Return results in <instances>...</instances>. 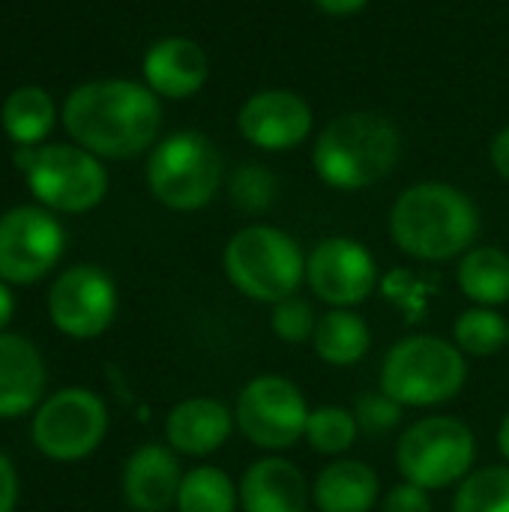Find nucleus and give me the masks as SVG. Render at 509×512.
I'll return each mask as SVG.
<instances>
[{"label": "nucleus", "mask_w": 509, "mask_h": 512, "mask_svg": "<svg viewBox=\"0 0 509 512\" xmlns=\"http://www.w3.org/2000/svg\"><path fill=\"white\" fill-rule=\"evenodd\" d=\"M237 432L234 408L213 396H189L165 417V444L177 456L207 459L219 453Z\"/></svg>", "instance_id": "16"}, {"label": "nucleus", "mask_w": 509, "mask_h": 512, "mask_svg": "<svg viewBox=\"0 0 509 512\" xmlns=\"http://www.w3.org/2000/svg\"><path fill=\"white\" fill-rule=\"evenodd\" d=\"M177 512H240L237 483L216 465H195L183 474Z\"/></svg>", "instance_id": "24"}, {"label": "nucleus", "mask_w": 509, "mask_h": 512, "mask_svg": "<svg viewBox=\"0 0 509 512\" xmlns=\"http://www.w3.org/2000/svg\"><path fill=\"white\" fill-rule=\"evenodd\" d=\"M354 417H357V423H360V432L363 435H369V438H381V435H390L393 429H399L402 426V420H405V408L396 402V399H390L384 390H369V393H363L357 402H354Z\"/></svg>", "instance_id": "31"}, {"label": "nucleus", "mask_w": 509, "mask_h": 512, "mask_svg": "<svg viewBox=\"0 0 509 512\" xmlns=\"http://www.w3.org/2000/svg\"><path fill=\"white\" fill-rule=\"evenodd\" d=\"M453 512H509V465H480L453 492Z\"/></svg>", "instance_id": "27"}, {"label": "nucleus", "mask_w": 509, "mask_h": 512, "mask_svg": "<svg viewBox=\"0 0 509 512\" xmlns=\"http://www.w3.org/2000/svg\"><path fill=\"white\" fill-rule=\"evenodd\" d=\"M468 384V357L453 339L408 333L381 360L378 390L402 408H438L453 402Z\"/></svg>", "instance_id": "4"}, {"label": "nucleus", "mask_w": 509, "mask_h": 512, "mask_svg": "<svg viewBox=\"0 0 509 512\" xmlns=\"http://www.w3.org/2000/svg\"><path fill=\"white\" fill-rule=\"evenodd\" d=\"M309 402L303 390L285 375H255L234 399L237 432L264 453H285L306 435Z\"/></svg>", "instance_id": "9"}, {"label": "nucleus", "mask_w": 509, "mask_h": 512, "mask_svg": "<svg viewBox=\"0 0 509 512\" xmlns=\"http://www.w3.org/2000/svg\"><path fill=\"white\" fill-rule=\"evenodd\" d=\"M495 447L501 453V459L509 465V411L504 414V420L498 423V432H495Z\"/></svg>", "instance_id": "37"}, {"label": "nucleus", "mask_w": 509, "mask_h": 512, "mask_svg": "<svg viewBox=\"0 0 509 512\" xmlns=\"http://www.w3.org/2000/svg\"><path fill=\"white\" fill-rule=\"evenodd\" d=\"M360 423L351 408L342 405H318L309 414L306 435L303 441L309 444L312 453L324 459H342L360 438Z\"/></svg>", "instance_id": "26"}, {"label": "nucleus", "mask_w": 509, "mask_h": 512, "mask_svg": "<svg viewBox=\"0 0 509 512\" xmlns=\"http://www.w3.org/2000/svg\"><path fill=\"white\" fill-rule=\"evenodd\" d=\"M309 512H318V510H315V507H312V510H309Z\"/></svg>", "instance_id": "38"}, {"label": "nucleus", "mask_w": 509, "mask_h": 512, "mask_svg": "<svg viewBox=\"0 0 509 512\" xmlns=\"http://www.w3.org/2000/svg\"><path fill=\"white\" fill-rule=\"evenodd\" d=\"M108 435V405L87 387H63L42 399L30 420L33 447L51 462H81Z\"/></svg>", "instance_id": "8"}, {"label": "nucleus", "mask_w": 509, "mask_h": 512, "mask_svg": "<svg viewBox=\"0 0 509 512\" xmlns=\"http://www.w3.org/2000/svg\"><path fill=\"white\" fill-rule=\"evenodd\" d=\"M306 285L327 309H357L381 285L378 261L354 237H324L306 255Z\"/></svg>", "instance_id": "12"}, {"label": "nucleus", "mask_w": 509, "mask_h": 512, "mask_svg": "<svg viewBox=\"0 0 509 512\" xmlns=\"http://www.w3.org/2000/svg\"><path fill=\"white\" fill-rule=\"evenodd\" d=\"M147 186L168 210H204L222 186V156L204 132H174L153 147Z\"/></svg>", "instance_id": "7"}, {"label": "nucleus", "mask_w": 509, "mask_h": 512, "mask_svg": "<svg viewBox=\"0 0 509 512\" xmlns=\"http://www.w3.org/2000/svg\"><path fill=\"white\" fill-rule=\"evenodd\" d=\"M66 249V231L42 204L12 207L0 216V279L33 285L45 279Z\"/></svg>", "instance_id": "11"}, {"label": "nucleus", "mask_w": 509, "mask_h": 512, "mask_svg": "<svg viewBox=\"0 0 509 512\" xmlns=\"http://www.w3.org/2000/svg\"><path fill=\"white\" fill-rule=\"evenodd\" d=\"M240 135L270 153L300 147L312 132V108L300 93L291 90H258L237 114Z\"/></svg>", "instance_id": "14"}, {"label": "nucleus", "mask_w": 509, "mask_h": 512, "mask_svg": "<svg viewBox=\"0 0 509 512\" xmlns=\"http://www.w3.org/2000/svg\"><path fill=\"white\" fill-rule=\"evenodd\" d=\"M30 195L54 213H87L108 195V171L90 150L78 144H45L30 165Z\"/></svg>", "instance_id": "10"}, {"label": "nucleus", "mask_w": 509, "mask_h": 512, "mask_svg": "<svg viewBox=\"0 0 509 512\" xmlns=\"http://www.w3.org/2000/svg\"><path fill=\"white\" fill-rule=\"evenodd\" d=\"M459 291L471 306L501 309L509 303V255L501 246H474L459 258Z\"/></svg>", "instance_id": "22"}, {"label": "nucleus", "mask_w": 509, "mask_h": 512, "mask_svg": "<svg viewBox=\"0 0 509 512\" xmlns=\"http://www.w3.org/2000/svg\"><path fill=\"white\" fill-rule=\"evenodd\" d=\"M402 156L399 129L372 111H351L330 120L312 150L321 183L339 192H360L381 183Z\"/></svg>", "instance_id": "3"}, {"label": "nucleus", "mask_w": 509, "mask_h": 512, "mask_svg": "<svg viewBox=\"0 0 509 512\" xmlns=\"http://www.w3.org/2000/svg\"><path fill=\"white\" fill-rule=\"evenodd\" d=\"M15 318V297H12V285H6L0 279V333L9 327V321Z\"/></svg>", "instance_id": "36"}, {"label": "nucleus", "mask_w": 509, "mask_h": 512, "mask_svg": "<svg viewBox=\"0 0 509 512\" xmlns=\"http://www.w3.org/2000/svg\"><path fill=\"white\" fill-rule=\"evenodd\" d=\"M240 512H309L312 483L282 453L255 459L237 480Z\"/></svg>", "instance_id": "15"}, {"label": "nucleus", "mask_w": 509, "mask_h": 512, "mask_svg": "<svg viewBox=\"0 0 509 512\" xmlns=\"http://www.w3.org/2000/svg\"><path fill=\"white\" fill-rule=\"evenodd\" d=\"M18 471L12 465V459L0 450V512H15L18 507Z\"/></svg>", "instance_id": "33"}, {"label": "nucleus", "mask_w": 509, "mask_h": 512, "mask_svg": "<svg viewBox=\"0 0 509 512\" xmlns=\"http://www.w3.org/2000/svg\"><path fill=\"white\" fill-rule=\"evenodd\" d=\"M318 318L321 315H315V306L306 297L294 294V297L279 300L270 309V330L285 345H309L315 336Z\"/></svg>", "instance_id": "30"}, {"label": "nucleus", "mask_w": 509, "mask_h": 512, "mask_svg": "<svg viewBox=\"0 0 509 512\" xmlns=\"http://www.w3.org/2000/svg\"><path fill=\"white\" fill-rule=\"evenodd\" d=\"M381 498L378 471L360 459H330L312 480V507L318 512H372Z\"/></svg>", "instance_id": "20"}, {"label": "nucleus", "mask_w": 509, "mask_h": 512, "mask_svg": "<svg viewBox=\"0 0 509 512\" xmlns=\"http://www.w3.org/2000/svg\"><path fill=\"white\" fill-rule=\"evenodd\" d=\"M117 285L96 264L66 267L48 288V318L69 339H96L117 318Z\"/></svg>", "instance_id": "13"}, {"label": "nucleus", "mask_w": 509, "mask_h": 512, "mask_svg": "<svg viewBox=\"0 0 509 512\" xmlns=\"http://www.w3.org/2000/svg\"><path fill=\"white\" fill-rule=\"evenodd\" d=\"M276 192H279L276 177H273L267 168L255 165V162L240 165V168L231 174V183H228L231 204H234L237 210L249 213V216H258V213L270 210L273 201H276Z\"/></svg>", "instance_id": "29"}, {"label": "nucleus", "mask_w": 509, "mask_h": 512, "mask_svg": "<svg viewBox=\"0 0 509 512\" xmlns=\"http://www.w3.org/2000/svg\"><path fill=\"white\" fill-rule=\"evenodd\" d=\"M63 126L78 147L99 159H132L153 147L162 126V105L138 81H87L66 96Z\"/></svg>", "instance_id": "1"}, {"label": "nucleus", "mask_w": 509, "mask_h": 512, "mask_svg": "<svg viewBox=\"0 0 509 512\" xmlns=\"http://www.w3.org/2000/svg\"><path fill=\"white\" fill-rule=\"evenodd\" d=\"M396 468L429 492L453 489L477 468V435L453 414L420 417L396 441Z\"/></svg>", "instance_id": "6"}, {"label": "nucleus", "mask_w": 509, "mask_h": 512, "mask_svg": "<svg viewBox=\"0 0 509 512\" xmlns=\"http://www.w3.org/2000/svg\"><path fill=\"white\" fill-rule=\"evenodd\" d=\"M492 165H495V171L509 183V126L501 129L495 135V141H492Z\"/></svg>", "instance_id": "34"}, {"label": "nucleus", "mask_w": 509, "mask_h": 512, "mask_svg": "<svg viewBox=\"0 0 509 512\" xmlns=\"http://www.w3.org/2000/svg\"><path fill=\"white\" fill-rule=\"evenodd\" d=\"M45 360L21 333H0V420L33 414L45 399Z\"/></svg>", "instance_id": "18"}, {"label": "nucleus", "mask_w": 509, "mask_h": 512, "mask_svg": "<svg viewBox=\"0 0 509 512\" xmlns=\"http://www.w3.org/2000/svg\"><path fill=\"white\" fill-rule=\"evenodd\" d=\"M480 234L477 204L456 186L426 180L405 189L390 210V237L420 264H444L474 249Z\"/></svg>", "instance_id": "2"}, {"label": "nucleus", "mask_w": 509, "mask_h": 512, "mask_svg": "<svg viewBox=\"0 0 509 512\" xmlns=\"http://www.w3.org/2000/svg\"><path fill=\"white\" fill-rule=\"evenodd\" d=\"M381 512H435V504H432V492L423 489V486H414L408 480L396 483L387 489V495L381 498L378 504Z\"/></svg>", "instance_id": "32"}, {"label": "nucleus", "mask_w": 509, "mask_h": 512, "mask_svg": "<svg viewBox=\"0 0 509 512\" xmlns=\"http://www.w3.org/2000/svg\"><path fill=\"white\" fill-rule=\"evenodd\" d=\"M378 291L384 294L387 303L396 306V312L405 318V324H423L432 312V297L438 291V282L426 279L414 270L396 267L393 273H387L381 279Z\"/></svg>", "instance_id": "28"}, {"label": "nucleus", "mask_w": 509, "mask_h": 512, "mask_svg": "<svg viewBox=\"0 0 509 512\" xmlns=\"http://www.w3.org/2000/svg\"><path fill=\"white\" fill-rule=\"evenodd\" d=\"M369 0H315V6L327 15H354L366 6Z\"/></svg>", "instance_id": "35"}, {"label": "nucleus", "mask_w": 509, "mask_h": 512, "mask_svg": "<svg viewBox=\"0 0 509 512\" xmlns=\"http://www.w3.org/2000/svg\"><path fill=\"white\" fill-rule=\"evenodd\" d=\"M453 342L465 357H495L509 348V321L501 309L471 306L456 315Z\"/></svg>", "instance_id": "25"}, {"label": "nucleus", "mask_w": 509, "mask_h": 512, "mask_svg": "<svg viewBox=\"0 0 509 512\" xmlns=\"http://www.w3.org/2000/svg\"><path fill=\"white\" fill-rule=\"evenodd\" d=\"M183 474L180 456L168 444L138 447L126 459L120 477L126 507L132 512H168L177 504Z\"/></svg>", "instance_id": "17"}, {"label": "nucleus", "mask_w": 509, "mask_h": 512, "mask_svg": "<svg viewBox=\"0 0 509 512\" xmlns=\"http://www.w3.org/2000/svg\"><path fill=\"white\" fill-rule=\"evenodd\" d=\"M210 75V60L195 39L165 36L153 42L144 54V78L156 96L189 99L195 96Z\"/></svg>", "instance_id": "19"}, {"label": "nucleus", "mask_w": 509, "mask_h": 512, "mask_svg": "<svg viewBox=\"0 0 509 512\" xmlns=\"http://www.w3.org/2000/svg\"><path fill=\"white\" fill-rule=\"evenodd\" d=\"M54 120V99L48 96V90L33 84L12 90L0 111L3 132L9 135V141H15V147H42V141L54 129Z\"/></svg>", "instance_id": "23"}, {"label": "nucleus", "mask_w": 509, "mask_h": 512, "mask_svg": "<svg viewBox=\"0 0 509 512\" xmlns=\"http://www.w3.org/2000/svg\"><path fill=\"white\" fill-rule=\"evenodd\" d=\"M309 345L321 363L333 369H351L366 360L372 348V330L357 309H327L318 318Z\"/></svg>", "instance_id": "21"}, {"label": "nucleus", "mask_w": 509, "mask_h": 512, "mask_svg": "<svg viewBox=\"0 0 509 512\" xmlns=\"http://www.w3.org/2000/svg\"><path fill=\"white\" fill-rule=\"evenodd\" d=\"M228 282L255 303L276 306L306 282V252L273 225H246L231 234L222 252Z\"/></svg>", "instance_id": "5"}]
</instances>
